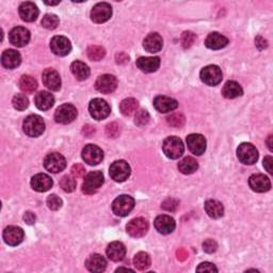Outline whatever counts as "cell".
I'll use <instances>...</instances> for the list:
<instances>
[{"label": "cell", "mask_w": 273, "mask_h": 273, "mask_svg": "<svg viewBox=\"0 0 273 273\" xmlns=\"http://www.w3.org/2000/svg\"><path fill=\"white\" fill-rule=\"evenodd\" d=\"M22 130L25 134L32 138L41 136L45 130V122L44 120L36 114H31L27 116L24 121Z\"/></svg>", "instance_id": "6da1fadb"}, {"label": "cell", "mask_w": 273, "mask_h": 273, "mask_svg": "<svg viewBox=\"0 0 273 273\" xmlns=\"http://www.w3.org/2000/svg\"><path fill=\"white\" fill-rule=\"evenodd\" d=\"M104 175L100 171H92L86 175L82 184V192L84 194L91 196L96 194L104 184Z\"/></svg>", "instance_id": "7a4b0ae2"}, {"label": "cell", "mask_w": 273, "mask_h": 273, "mask_svg": "<svg viewBox=\"0 0 273 273\" xmlns=\"http://www.w3.org/2000/svg\"><path fill=\"white\" fill-rule=\"evenodd\" d=\"M164 152L168 158L178 159L184 154V143L178 136H168L164 142Z\"/></svg>", "instance_id": "3957f363"}, {"label": "cell", "mask_w": 273, "mask_h": 273, "mask_svg": "<svg viewBox=\"0 0 273 273\" xmlns=\"http://www.w3.org/2000/svg\"><path fill=\"white\" fill-rule=\"evenodd\" d=\"M238 159L244 164H254L258 159V152L251 143H242L237 148Z\"/></svg>", "instance_id": "277c9868"}, {"label": "cell", "mask_w": 273, "mask_h": 273, "mask_svg": "<svg viewBox=\"0 0 273 273\" xmlns=\"http://www.w3.org/2000/svg\"><path fill=\"white\" fill-rule=\"evenodd\" d=\"M134 200L130 196H120L112 203V210L118 216H126L134 210Z\"/></svg>", "instance_id": "5b68a950"}, {"label": "cell", "mask_w": 273, "mask_h": 273, "mask_svg": "<svg viewBox=\"0 0 273 273\" xmlns=\"http://www.w3.org/2000/svg\"><path fill=\"white\" fill-rule=\"evenodd\" d=\"M44 166L48 172L60 173L66 166V160L59 152H50L44 159Z\"/></svg>", "instance_id": "8992f818"}, {"label": "cell", "mask_w": 273, "mask_h": 273, "mask_svg": "<svg viewBox=\"0 0 273 273\" xmlns=\"http://www.w3.org/2000/svg\"><path fill=\"white\" fill-rule=\"evenodd\" d=\"M109 174L114 182H125L130 175V166L124 160H118L111 164Z\"/></svg>", "instance_id": "52a82bcc"}, {"label": "cell", "mask_w": 273, "mask_h": 273, "mask_svg": "<svg viewBox=\"0 0 273 273\" xmlns=\"http://www.w3.org/2000/svg\"><path fill=\"white\" fill-rule=\"evenodd\" d=\"M89 111L93 118L98 120V121H100V120H104L109 116L111 108L106 100H104L102 98H95V100H92L90 102Z\"/></svg>", "instance_id": "ba28073f"}, {"label": "cell", "mask_w": 273, "mask_h": 273, "mask_svg": "<svg viewBox=\"0 0 273 273\" xmlns=\"http://www.w3.org/2000/svg\"><path fill=\"white\" fill-rule=\"evenodd\" d=\"M77 118V109L70 104H64L60 106L54 114V120L60 124H70Z\"/></svg>", "instance_id": "9c48e42d"}, {"label": "cell", "mask_w": 273, "mask_h": 273, "mask_svg": "<svg viewBox=\"0 0 273 273\" xmlns=\"http://www.w3.org/2000/svg\"><path fill=\"white\" fill-rule=\"evenodd\" d=\"M200 79L207 86H214L219 84L222 80V72L219 66H208L200 70Z\"/></svg>", "instance_id": "30bf717a"}, {"label": "cell", "mask_w": 273, "mask_h": 273, "mask_svg": "<svg viewBox=\"0 0 273 273\" xmlns=\"http://www.w3.org/2000/svg\"><path fill=\"white\" fill-rule=\"evenodd\" d=\"M82 159L90 166H98L104 159V152L94 144H88L82 150Z\"/></svg>", "instance_id": "8fae6325"}, {"label": "cell", "mask_w": 273, "mask_h": 273, "mask_svg": "<svg viewBox=\"0 0 273 273\" xmlns=\"http://www.w3.org/2000/svg\"><path fill=\"white\" fill-rule=\"evenodd\" d=\"M112 15V8L107 2H100L93 6L91 11V20L96 24L106 22Z\"/></svg>", "instance_id": "7c38bea8"}, {"label": "cell", "mask_w": 273, "mask_h": 273, "mask_svg": "<svg viewBox=\"0 0 273 273\" xmlns=\"http://www.w3.org/2000/svg\"><path fill=\"white\" fill-rule=\"evenodd\" d=\"M95 88L96 90L102 94H110L116 90L118 80L114 75H102L96 80Z\"/></svg>", "instance_id": "4fadbf2b"}, {"label": "cell", "mask_w": 273, "mask_h": 273, "mask_svg": "<svg viewBox=\"0 0 273 273\" xmlns=\"http://www.w3.org/2000/svg\"><path fill=\"white\" fill-rule=\"evenodd\" d=\"M127 232L132 237L140 238L146 234L148 230V222L143 218H136L128 222L126 226Z\"/></svg>", "instance_id": "5bb4252c"}, {"label": "cell", "mask_w": 273, "mask_h": 273, "mask_svg": "<svg viewBox=\"0 0 273 273\" xmlns=\"http://www.w3.org/2000/svg\"><path fill=\"white\" fill-rule=\"evenodd\" d=\"M50 50L54 54L60 56V57H64V56H66L70 52L72 45L68 38L57 36L52 38Z\"/></svg>", "instance_id": "9a60e30c"}, {"label": "cell", "mask_w": 273, "mask_h": 273, "mask_svg": "<svg viewBox=\"0 0 273 273\" xmlns=\"http://www.w3.org/2000/svg\"><path fill=\"white\" fill-rule=\"evenodd\" d=\"M187 146L192 154L200 156L206 150V140L202 134H192L187 136Z\"/></svg>", "instance_id": "2e32d148"}, {"label": "cell", "mask_w": 273, "mask_h": 273, "mask_svg": "<svg viewBox=\"0 0 273 273\" xmlns=\"http://www.w3.org/2000/svg\"><path fill=\"white\" fill-rule=\"evenodd\" d=\"M9 40L14 46L24 47L30 41V32L24 27H15L10 32Z\"/></svg>", "instance_id": "e0dca14e"}, {"label": "cell", "mask_w": 273, "mask_h": 273, "mask_svg": "<svg viewBox=\"0 0 273 273\" xmlns=\"http://www.w3.org/2000/svg\"><path fill=\"white\" fill-rule=\"evenodd\" d=\"M24 230L18 226H8L4 230V240L6 244L15 246H18L24 240Z\"/></svg>", "instance_id": "ac0fdd59"}, {"label": "cell", "mask_w": 273, "mask_h": 273, "mask_svg": "<svg viewBox=\"0 0 273 273\" xmlns=\"http://www.w3.org/2000/svg\"><path fill=\"white\" fill-rule=\"evenodd\" d=\"M248 184H250V187L253 191L260 192V194H262V192H267L271 188L270 180L264 174L252 175L251 178H248Z\"/></svg>", "instance_id": "d6986e66"}, {"label": "cell", "mask_w": 273, "mask_h": 273, "mask_svg": "<svg viewBox=\"0 0 273 273\" xmlns=\"http://www.w3.org/2000/svg\"><path fill=\"white\" fill-rule=\"evenodd\" d=\"M43 84L47 89L52 91H59L61 88V78L59 73L54 68H47L44 70L43 76Z\"/></svg>", "instance_id": "ffe728a7"}, {"label": "cell", "mask_w": 273, "mask_h": 273, "mask_svg": "<svg viewBox=\"0 0 273 273\" xmlns=\"http://www.w3.org/2000/svg\"><path fill=\"white\" fill-rule=\"evenodd\" d=\"M154 226L157 232H160V234L168 235V234H171V232L175 230L176 224L174 219L171 218L170 216L162 214V216H158L155 219Z\"/></svg>", "instance_id": "44dd1931"}, {"label": "cell", "mask_w": 273, "mask_h": 273, "mask_svg": "<svg viewBox=\"0 0 273 273\" xmlns=\"http://www.w3.org/2000/svg\"><path fill=\"white\" fill-rule=\"evenodd\" d=\"M154 107L160 114H166V112H171L178 108V102L168 96H157L154 100Z\"/></svg>", "instance_id": "7402d4cb"}, {"label": "cell", "mask_w": 273, "mask_h": 273, "mask_svg": "<svg viewBox=\"0 0 273 273\" xmlns=\"http://www.w3.org/2000/svg\"><path fill=\"white\" fill-rule=\"evenodd\" d=\"M52 180L47 174L40 173L31 180V187L38 192H46L52 187Z\"/></svg>", "instance_id": "603a6c76"}, {"label": "cell", "mask_w": 273, "mask_h": 273, "mask_svg": "<svg viewBox=\"0 0 273 273\" xmlns=\"http://www.w3.org/2000/svg\"><path fill=\"white\" fill-rule=\"evenodd\" d=\"M18 12H20V16L22 18V20L24 22H34L38 18V13H40L38 6L34 2H22L20 6Z\"/></svg>", "instance_id": "cb8c5ba5"}, {"label": "cell", "mask_w": 273, "mask_h": 273, "mask_svg": "<svg viewBox=\"0 0 273 273\" xmlns=\"http://www.w3.org/2000/svg\"><path fill=\"white\" fill-rule=\"evenodd\" d=\"M164 40L158 34H150L146 38H144L143 47L146 50L152 54L158 52L162 50Z\"/></svg>", "instance_id": "d4e9b609"}, {"label": "cell", "mask_w": 273, "mask_h": 273, "mask_svg": "<svg viewBox=\"0 0 273 273\" xmlns=\"http://www.w3.org/2000/svg\"><path fill=\"white\" fill-rule=\"evenodd\" d=\"M136 66L144 73H154L160 66L158 57H140L136 60Z\"/></svg>", "instance_id": "484cf974"}, {"label": "cell", "mask_w": 273, "mask_h": 273, "mask_svg": "<svg viewBox=\"0 0 273 273\" xmlns=\"http://www.w3.org/2000/svg\"><path fill=\"white\" fill-rule=\"evenodd\" d=\"M125 255L126 248L122 242H111L107 248V256L112 262H121L124 260Z\"/></svg>", "instance_id": "4316f807"}, {"label": "cell", "mask_w": 273, "mask_h": 273, "mask_svg": "<svg viewBox=\"0 0 273 273\" xmlns=\"http://www.w3.org/2000/svg\"><path fill=\"white\" fill-rule=\"evenodd\" d=\"M20 62H22L20 54L14 50H8L4 52L2 56V63L6 68L13 70L15 68H18Z\"/></svg>", "instance_id": "83f0119b"}, {"label": "cell", "mask_w": 273, "mask_h": 273, "mask_svg": "<svg viewBox=\"0 0 273 273\" xmlns=\"http://www.w3.org/2000/svg\"><path fill=\"white\" fill-rule=\"evenodd\" d=\"M228 44V38L220 34L219 32H212L208 36L205 40V45L210 48V50H221Z\"/></svg>", "instance_id": "f1b7e54d"}, {"label": "cell", "mask_w": 273, "mask_h": 273, "mask_svg": "<svg viewBox=\"0 0 273 273\" xmlns=\"http://www.w3.org/2000/svg\"><path fill=\"white\" fill-rule=\"evenodd\" d=\"M86 267L91 272H102L107 268V262L100 254H93L86 260Z\"/></svg>", "instance_id": "f546056e"}, {"label": "cell", "mask_w": 273, "mask_h": 273, "mask_svg": "<svg viewBox=\"0 0 273 273\" xmlns=\"http://www.w3.org/2000/svg\"><path fill=\"white\" fill-rule=\"evenodd\" d=\"M34 104H36L38 109L42 110V111H46L54 106V98L52 93L47 92V91H42L36 95Z\"/></svg>", "instance_id": "4dcf8cb0"}, {"label": "cell", "mask_w": 273, "mask_h": 273, "mask_svg": "<svg viewBox=\"0 0 273 273\" xmlns=\"http://www.w3.org/2000/svg\"><path fill=\"white\" fill-rule=\"evenodd\" d=\"M205 212L212 219H219L224 214V207L222 203L216 200H207L204 205Z\"/></svg>", "instance_id": "1f68e13d"}, {"label": "cell", "mask_w": 273, "mask_h": 273, "mask_svg": "<svg viewBox=\"0 0 273 273\" xmlns=\"http://www.w3.org/2000/svg\"><path fill=\"white\" fill-rule=\"evenodd\" d=\"M222 94L226 98L232 100L242 96L244 94V90L238 82L230 80V82H228L226 84H224L222 89Z\"/></svg>", "instance_id": "d6a6232c"}, {"label": "cell", "mask_w": 273, "mask_h": 273, "mask_svg": "<svg viewBox=\"0 0 273 273\" xmlns=\"http://www.w3.org/2000/svg\"><path fill=\"white\" fill-rule=\"evenodd\" d=\"M72 73L78 80H86L90 76V68L86 63L82 61H75L70 66Z\"/></svg>", "instance_id": "836d02e7"}, {"label": "cell", "mask_w": 273, "mask_h": 273, "mask_svg": "<svg viewBox=\"0 0 273 273\" xmlns=\"http://www.w3.org/2000/svg\"><path fill=\"white\" fill-rule=\"evenodd\" d=\"M198 168V162L192 157H186L184 158L182 162L178 164V170L182 174H192L194 173Z\"/></svg>", "instance_id": "e575fe53"}, {"label": "cell", "mask_w": 273, "mask_h": 273, "mask_svg": "<svg viewBox=\"0 0 273 273\" xmlns=\"http://www.w3.org/2000/svg\"><path fill=\"white\" fill-rule=\"evenodd\" d=\"M20 88L24 93L31 94L38 89V82L34 77L24 75L20 80Z\"/></svg>", "instance_id": "d590c367"}, {"label": "cell", "mask_w": 273, "mask_h": 273, "mask_svg": "<svg viewBox=\"0 0 273 273\" xmlns=\"http://www.w3.org/2000/svg\"><path fill=\"white\" fill-rule=\"evenodd\" d=\"M138 107H139L138 100L130 98L124 100L121 102V105H120V110H121V112L124 116H130L134 114L136 109H138Z\"/></svg>", "instance_id": "8d00e7d4"}, {"label": "cell", "mask_w": 273, "mask_h": 273, "mask_svg": "<svg viewBox=\"0 0 273 273\" xmlns=\"http://www.w3.org/2000/svg\"><path fill=\"white\" fill-rule=\"evenodd\" d=\"M134 267L140 271H144V270L148 269L150 266V255L146 252H139L138 254H136L134 258Z\"/></svg>", "instance_id": "74e56055"}, {"label": "cell", "mask_w": 273, "mask_h": 273, "mask_svg": "<svg viewBox=\"0 0 273 273\" xmlns=\"http://www.w3.org/2000/svg\"><path fill=\"white\" fill-rule=\"evenodd\" d=\"M86 54H88V57H89L90 60H92V61H100L104 57H105L106 50H105V48H102V46L93 45V46H90L89 48H88Z\"/></svg>", "instance_id": "f35d334b"}, {"label": "cell", "mask_w": 273, "mask_h": 273, "mask_svg": "<svg viewBox=\"0 0 273 273\" xmlns=\"http://www.w3.org/2000/svg\"><path fill=\"white\" fill-rule=\"evenodd\" d=\"M12 104H13V107L16 110L24 111V110H26L28 108V106H29V100L27 98L26 95L16 94L13 98Z\"/></svg>", "instance_id": "ab89813d"}, {"label": "cell", "mask_w": 273, "mask_h": 273, "mask_svg": "<svg viewBox=\"0 0 273 273\" xmlns=\"http://www.w3.org/2000/svg\"><path fill=\"white\" fill-rule=\"evenodd\" d=\"M59 25V18L54 14H46L42 20V26L48 30H54Z\"/></svg>", "instance_id": "60d3db41"}, {"label": "cell", "mask_w": 273, "mask_h": 273, "mask_svg": "<svg viewBox=\"0 0 273 273\" xmlns=\"http://www.w3.org/2000/svg\"><path fill=\"white\" fill-rule=\"evenodd\" d=\"M60 186L63 191L68 192V194H70V192H73L76 189V180L68 175L63 176L60 182Z\"/></svg>", "instance_id": "b9f144b4"}, {"label": "cell", "mask_w": 273, "mask_h": 273, "mask_svg": "<svg viewBox=\"0 0 273 273\" xmlns=\"http://www.w3.org/2000/svg\"><path fill=\"white\" fill-rule=\"evenodd\" d=\"M166 121H168V124L171 125L172 127L180 128L184 126L186 118H184V116L182 114H172L171 116H168Z\"/></svg>", "instance_id": "7bdbcfd3"}, {"label": "cell", "mask_w": 273, "mask_h": 273, "mask_svg": "<svg viewBox=\"0 0 273 273\" xmlns=\"http://www.w3.org/2000/svg\"><path fill=\"white\" fill-rule=\"evenodd\" d=\"M150 122V114L146 110H139L136 114L134 123L140 127L146 126Z\"/></svg>", "instance_id": "ee69618b"}, {"label": "cell", "mask_w": 273, "mask_h": 273, "mask_svg": "<svg viewBox=\"0 0 273 273\" xmlns=\"http://www.w3.org/2000/svg\"><path fill=\"white\" fill-rule=\"evenodd\" d=\"M47 206L52 210H58L62 207V200L56 194H52L47 198Z\"/></svg>", "instance_id": "f6af8a7d"}, {"label": "cell", "mask_w": 273, "mask_h": 273, "mask_svg": "<svg viewBox=\"0 0 273 273\" xmlns=\"http://www.w3.org/2000/svg\"><path fill=\"white\" fill-rule=\"evenodd\" d=\"M196 34L191 31H184L182 36V44L184 48H189L196 41Z\"/></svg>", "instance_id": "bcb514c9"}, {"label": "cell", "mask_w": 273, "mask_h": 273, "mask_svg": "<svg viewBox=\"0 0 273 273\" xmlns=\"http://www.w3.org/2000/svg\"><path fill=\"white\" fill-rule=\"evenodd\" d=\"M178 205H180V203H178V200H175V198H168V200H166L164 202L162 203V207L164 208V210H166V212H175L176 210H178Z\"/></svg>", "instance_id": "7dc6e473"}, {"label": "cell", "mask_w": 273, "mask_h": 273, "mask_svg": "<svg viewBox=\"0 0 273 273\" xmlns=\"http://www.w3.org/2000/svg\"><path fill=\"white\" fill-rule=\"evenodd\" d=\"M198 272H218V269L212 262H202L196 268Z\"/></svg>", "instance_id": "c3c4849f"}, {"label": "cell", "mask_w": 273, "mask_h": 273, "mask_svg": "<svg viewBox=\"0 0 273 273\" xmlns=\"http://www.w3.org/2000/svg\"><path fill=\"white\" fill-rule=\"evenodd\" d=\"M203 248L206 253H214L218 248V244L212 239H207L206 242L203 244Z\"/></svg>", "instance_id": "681fc988"}, {"label": "cell", "mask_w": 273, "mask_h": 273, "mask_svg": "<svg viewBox=\"0 0 273 273\" xmlns=\"http://www.w3.org/2000/svg\"><path fill=\"white\" fill-rule=\"evenodd\" d=\"M70 171H72V174H73V176H74L75 178H84V176L86 175V168L82 164H75V166H73V168H72Z\"/></svg>", "instance_id": "f907efd6"}, {"label": "cell", "mask_w": 273, "mask_h": 273, "mask_svg": "<svg viewBox=\"0 0 273 273\" xmlns=\"http://www.w3.org/2000/svg\"><path fill=\"white\" fill-rule=\"evenodd\" d=\"M118 132H120V127H118V124H116V123H111V124H109V125L107 126V128H106V132H107V134H108L109 136H112V138H114V136H116L118 134Z\"/></svg>", "instance_id": "816d5d0a"}, {"label": "cell", "mask_w": 273, "mask_h": 273, "mask_svg": "<svg viewBox=\"0 0 273 273\" xmlns=\"http://www.w3.org/2000/svg\"><path fill=\"white\" fill-rule=\"evenodd\" d=\"M255 45H256V47L258 48L260 50H264V48H267L268 43H267V41L264 38L258 36V38H255Z\"/></svg>", "instance_id": "f5cc1de1"}, {"label": "cell", "mask_w": 273, "mask_h": 273, "mask_svg": "<svg viewBox=\"0 0 273 273\" xmlns=\"http://www.w3.org/2000/svg\"><path fill=\"white\" fill-rule=\"evenodd\" d=\"M272 164H273V159L271 156H267V157H264V168H266V170L272 174L273 171H272Z\"/></svg>", "instance_id": "db71d44e"}, {"label": "cell", "mask_w": 273, "mask_h": 273, "mask_svg": "<svg viewBox=\"0 0 273 273\" xmlns=\"http://www.w3.org/2000/svg\"><path fill=\"white\" fill-rule=\"evenodd\" d=\"M24 220H25L28 224H34L36 220V214L34 212H27L25 214V216H24Z\"/></svg>", "instance_id": "11a10c76"}, {"label": "cell", "mask_w": 273, "mask_h": 273, "mask_svg": "<svg viewBox=\"0 0 273 273\" xmlns=\"http://www.w3.org/2000/svg\"><path fill=\"white\" fill-rule=\"evenodd\" d=\"M176 254H178V258L180 260L184 262V260H186L188 258V252L184 250V248H180V250L178 251V253H176Z\"/></svg>", "instance_id": "9f6ffc18"}, {"label": "cell", "mask_w": 273, "mask_h": 273, "mask_svg": "<svg viewBox=\"0 0 273 273\" xmlns=\"http://www.w3.org/2000/svg\"><path fill=\"white\" fill-rule=\"evenodd\" d=\"M267 143H268V148H269V150L272 152V136H269V139H268V141H267Z\"/></svg>", "instance_id": "6f0895ef"}, {"label": "cell", "mask_w": 273, "mask_h": 273, "mask_svg": "<svg viewBox=\"0 0 273 273\" xmlns=\"http://www.w3.org/2000/svg\"><path fill=\"white\" fill-rule=\"evenodd\" d=\"M46 4H50V6H57V4H60V2H45Z\"/></svg>", "instance_id": "680465c9"}]
</instances>
